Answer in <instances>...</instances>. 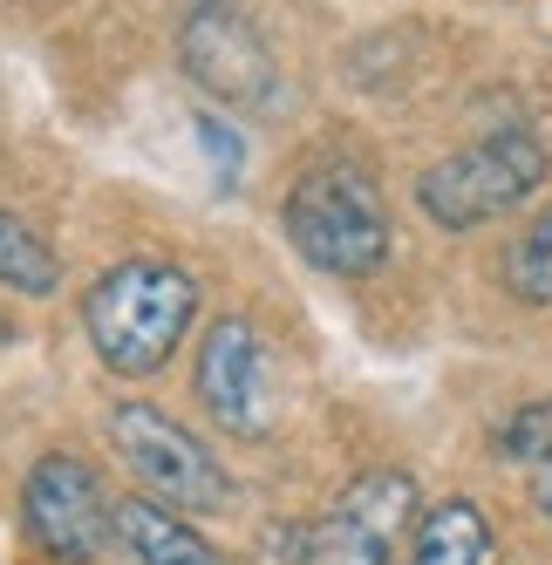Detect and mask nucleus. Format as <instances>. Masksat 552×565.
<instances>
[{
	"instance_id": "7",
	"label": "nucleus",
	"mask_w": 552,
	"mask_h": 565,
	"mask_svg": "<svg viewBox=\"0 0 552 565\" xmlns=\"http://www.w3.org/2000/svg\"><path fill=\"white\" fill-rule=\"evenodd\" d=\"M416 511H423L416 483L403 470H369V477H354L335 498L328 518L287 532L294 539V565H389L403 524H416Z\"/></svg>"
},
{
	"instance_id": "15",
	"label": "nucleus",
	"mask_w": 552,
	"mask_h": 565,
	"mask_svg": "<svg viewBox=\"0 0 552 565\" xmlns=\"http://www.w3.org/2000/svg\"><path fill=\"white\" fill-rule=\"evenodd\" d=\"M532 511L545 518V532H552V457L532 463Z\"/></svg>"
},
{
	"instance_id": "11",
	"label": "nucleus",
	"mask_w": 552,
	"mask_h": 565,
	"mask_svg": "<svg viewBox=\"0 0 552 565\" xmlns=\"http://www.w3.org/2000/svg\"><path fill=\"white\" fill-rule=\"evenodd\" d=\"M0 287L21 294V300H55L62 294V259L49 253V238L14 212H0Z\"/></svg>"
},
{
	"instance_id": "12",
	"label": "nucleus",
	"mask_w": 552,
	"mask_h": 565,
	"mask_svg": "<svg viewBox=\"0 0 552 565\" xmlns=\"http://www.w3.org/2000/svg\"><path fill=\"white\" fill-rule=\"evenodd\" d=\"M505 294L526 307H552V205L505 246Z\"/></svg>"
},
{
	"instance_id": "10",
	"label": "nucleus",
	"mask_w": 552,
	"mask_h": 565,
	"mask_svg": "<svg viewBox=\"0 0 552 565\" xmlns=\"http://www.w3.org/2000/svg\"><path fill=\"white\" fill-rule=\"evenodd\" d=\"M403 565H491V524L470 498L423 504L410 524V558Z\"/></svg>"
},
{
	"instance_id": "4",
	"label": "nucleus",
	"mask_w": 552,
	"mask_h": 565,
	"mask_svg": "<svg viewBox=\"0 0 552 565\" xmlns=\"http://www.w3.org/2000/svg\"><path fill=\"white\" fill-rule=\"evenodd\" d=\"M109 443L124 470L144 483L150 504L184 511V518H225L240 483L225 477V463L212 457L205 436H191L178 416H164L157 402H116L109 409Z\"/></svg>"
},
{
	"instance_id": "9",
	"label": "nucleus",
	"mask_w": 552,
	"mask_h": 565,
	"mask_svg": "<svg viewBox=\"0 0 552 565\" xmlns=\"http://www.w3.org/2000/svg\"><path fill=\"white\" fill-rule=\"evenodd\" d=\"M116 552H124L130 565H225L212 539L191 532V518L150 504V498L116 504Z\"/></svg>"
},
{
	"instance_id": "2",
	"label": "nucleus",
	"mask_w": 552,
	"mask_h": 565,
	"mask_svg": "<svg viewBox=\"0 0 552 565\" xmlns=\"http://www.w3.org/2000/svg\"><path fill=\"white\" fill-rule=\"evenodd\" d=\"M280 225L294 238V253L314 273L335 279H369L389 266V246H396V225H389V198L375 184L369 164L354 157H314V164L294 171Z\"/></svg>"
},
{
	"instance_id": "13",
	"label": "nucleus",
	"mask_w": 552,
	"mask_h": 565,
	"mask_svg": "<svg viewBox=\"0 0 552 565\" xmlns=\"http://www.w3.org/2000/svg\"><path fill=\"white\" fill-rule=\"evenodd\" d=\"M498 457L505 463H545L552 457V402H519L505 423H498Z\"/></svg>"
},
{
	"instance_id": "6",
	"label": "nucleus",
	"mask_w": 552,
	"mask_h": 565,
	"mask_svg": "<svg viewBox=\"0 0 552 565\" xmlns=\"http://www.w3.org/2000/svg\"><path fill=\"white\" fill-rule=\"evenodd\" d=\"M21 524L55 565H96L103 545L116 539V498L83 457L49 450L21 483Z\"/></svg>"
},
{
	"instance_id": "5",
	"label": "nucleus",
	"mask_w": 552,
	"mask_h": 565,
	"mask_svg": "<svg viewBox=\"0 0 552 565\" xmlns=\"http://www.w3.org/2000/svg\"><path fill=\"white\" fill-rule=\"evenodd\" d=\"M178 62L212 103H232V109L280 103V62H273L266 34L246 21L240 0H199L178 28Z\"/></svg>"
},
{
	"instance_id": "3",
	"label": "nucleus",
	"mask_w": 552,
	"mask_h": 565,
	"mask_svg": "<svg viewBox=\"0 0 552 565\" xmlns=\"http://www.w3.org/2000/svg\"><path fill=\"white\" fill-rule=\"evenodd\" d=\"M552 171V157L532 130H491L478 143H464L450 157H437L423 178H416V205L429 225H444V232H478L505 212H519L532 205V191L545 184Z\"/></svg>"
},
{
	"instance_id": "14",
	"label": "nucleus",
	"mask_w": 552,
	"mask_h": 565,
	"mask_svg": "<svg viewBox=\"0 0 552 565\" xmlns=\"http://www.w3.org/2000/svg\"><path fill=\"white\" fill-rule=\"evenodd\" d=\"M199 143L212 150L219 184H232V178H240V164H246V143H240V130H232L225 116H199Z\"/></svg>"
},
{
	"instance_id": "1",
	"label": "nucleus",
	"mask_w": 552,
	"mask_h": 565,
	"mask_svg": "<svg viewBox=\"0 0 552 565\" xmlns=\"http://www.w3.org/2000/svg\"><path fill=\"white\" fill-rule=\"evenodd\" d=\"M191 320H199V279L171 259H124L83 294L89 348H96L103 369L124 375V382L171 369V354L184 348Z\"/></svg>"
},
{
	"instance_id": "8",
	"label": "nucleus",
	"mask_w": 552,
	"mask_h": 565,
	"mask_svg": "<svg viewBox=\"0 0 552 565\" xmlns=\"http://www.w3.org/2000/svg\"><path fill=\"white\" fill-rule=\"evenodd\" d=\"M191 382H199L205 416L225 436H266L273 429V369H266V341H259L253 320H240V313L212 320Z\"/></svg>"
}]
</instances>
